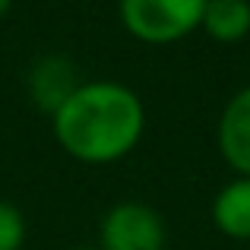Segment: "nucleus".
<instances>
[{
    "instance_id": "nucleus-8",
    "label": "nucleus",
    "mask_w": 250,
    "mask_h": 250,
    "mask_svg": "<svg viewBox=\"0 0 250 250\" xmlns=\"http://www.w3.org/2000/svg\"><path fill=\"white\" fill-rule=\"evenodd\" d=\"M10 6H13V0H0V16H6V13H10Z\"/></svg>"
},
{
    "instance_id": "nucleus-3",
    "label": "nucleus",
    "mask_w": 250,
    "mask_h": 250,
    "mask_svg": "<svg viewBox=\"0 0 250 250\" xmlns=\"http://www.w3.org/2000/svg\"><path fill=\"white\" fill-rule=\"evenodd\" d=\"M165 222L146 203H117L102 219V250H165Z\"/></svg>"
},
{
    "instance_id": "nucleus-9",
    "label": "nucleus",
    "mask_w": 250,
    "mask_h": 250,
    "mask_svg": "<svg viewBox=\"0 0 250 250\" xmlns=\"http://www.w3.org/2000/svg\"><path fill=\"white\" fill-rule=\"evenodd\" d=\"M73 250H102V247H73Z\"/></svg>"
},
{
    "instance_id": "nucleus-7",
    "label": "nucleus",
    "mask_w": 250,
    "mask_h": 250,
    "mask_svg": "<svg viewBox=\"0 0 250 250\" xmlns=\"http://www.w3.org/2000/svg\"><path fill=\"white\" fill-rule=\"evenodd\" d=\"M25 244V219L13 203L0 200V250H19Z\"/></svg>"
},
{
    "instance_id": "nucleus-2",
    "label": "nucleus",
    "mask_w": 250,
    "mask_h": 250,
    "mask_svg": "<svg viewBox=\"0 0 250 250\" xmlns=\"http://www.w3.org/2000/svg\"><path fill=\"white\" fill-rule=\"evenodd\" d=\"M206 0H121V22L146 44H171L200 29Z\"/></svg>"
},
{
    "instance_id": "nucleus-6",
    "label": "nucleus",
    "mask_w": 250,
    "mask_h": 250,
    "mask_svg": "<svg viewBox=\"0 0 250 250\" xmlns=\"http://www.w3.org/2000/svg\"><path fill=\"white\" fill-rule=\"evenodd\" d=\"M200 29L212 42L234 44L250 32V0H206Z\"/></svg>"
},
{
    "instance_id": "nucleus-4",
    "label": "nucleus",
    "mask_w": 250,
    "mask_h": 250,
    "mask_svg": "<svg viewBox=\"0 0 250 250\" xmlns=\"http://www.w3.org/2000/svg\"><path fill=\"white\" fill-rule=\"evenodd\" d=\"M219 152L241 177H250V85L234 92L219 117Z\"/></svg>"
},
{
    "instance_id": "nucleus-1",
    "label": "nucleus",
    "mask_w": 250,
    "mask_h": 250,
    "mask_svg": "<svg viewBox=\"0 0 250 250\" xmlns=\"http://www.w3.org/2000/svg\"><path fill=\"white\" fill-rule=\"evenodd\" d=\"M146 130L140 95L121 83L95 80L73 85L54 108V136L61 149L85 165H111L136 149Z\"/></svg>"
},
{
    "instance_id": "nucleus-5",
    "label": "nucleus",
    "mask_w": 250,
    "mask_h": 250,
    "mask_svg": "<svg viewBox=\"0 0 250 250\" xmlns=\"http://www.w3.org/2000/svg\"><path fill=\"white\" fill-rule=\"evenodd\" d=\"M212 225L225 238L250 241V177H238L215 193Z\"/></svg>"
}]
</instances>
